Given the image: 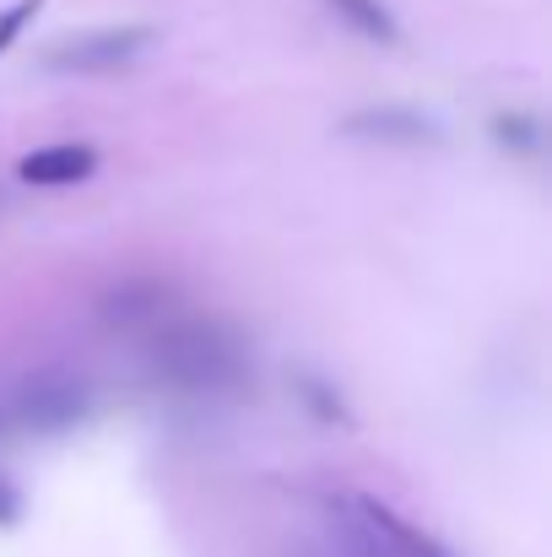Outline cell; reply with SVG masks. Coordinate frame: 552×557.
Listing matches in <instances>:
<instances>
[{"instance_id":"1","label":"cell","mask_w":552,"mask_h":557,"mask_svg":"<svg viewBox=\"0 0 552 557\" xmlns=\"http://www.w3.org/2000/svg\"><path fill=\"white\" fill-rule=\"evenodd\" d=\"M147 44H152V27H98V33H82V38L49 49V71H82V76L125 71Z\"/></svg>"},{"instance_id":"2","label":"cell","mask_w":552,"mask_h":557,"mask_svg":"<svg viewBox=\"0 0 552 557\" xmlns=\"http://www.w3.org/2000/svg\"><path fill=\"white\" fill-rule=\"evenodd\" d=\"M163 363L184 384H217V379L233 373V342L222 331H211V325H184L180 336H169Z\"/></svg>"},{"instance_id":"3","label":"cell","mask_w":552,"mask_h":557,"mask_svg":"<svg viewBox=\"0 0 552 557\" xmlns=\"http://www.w3.org/2000/svg\"><path fill=\"white\" fill-rule=\"evenodd\" d=\"M347 520H353V536H358V547L368 557H444L428 536L406 531L395 515H384L368 498H347Z\"/></svg>"},{"instance_id":"4","label":"cell","mask_w":552,"mask_h":557,"mask_svg":"<svg viewBox=\"0 0 552 557\" xmlns=\"http://www.w3.org/2000/svg\"><path fill=\"white\" fill-rule=\"evenodd\" d=\"M98 169V152L93 147H38L16 163V174L27 185H76Z\"/></svg>"},{"instance_id":"5","label":"cell","mask_w":552,"mask_h":557,"mask_svg":"<svg viewBox=\"0 0 552 557\" xmlns=\"http://www.w3.org/2000/svg\"><path fill=\"white\" fill-rule=\"evenodd\" d=\"M22 411H27V428L38 422V428H60V422H71V417H82V389H71V384H60V379H49V384H38V389H27V400H22Z\"/></svg>"},{"instance_id":"6","label":"cell","mask_w":552,"mask_h":557,"mask_svg":"<svg viewBox=\"0 0 552 557\" xmlns=\"http://www.w3.org/2000/svg\"><path fill=\"white\" fill-rule=\"evenodd\" d=\"M353 33H364V38H379V44H390L395 38V16L379 5V0H326Z\"/></svg>"},{"instance_id":"7","label":"cell","mask_w":552,"mask_h":557,"mask_svg":"<svg viewBox=\"0 0 552 557\" xmlns=\"http://www.w3.org/2000/svg\"><path fill=\"white\" fill-rule=\"evenodd\" d=\"M38 11H44V0H11V5L0 11V54H5L16 38H22V27H27Z\"/></svg>"},{"instance_id":"8","label":"cell","mask_w":552,"mask_h":557,"mask_svg":"<svg viewBox=\"0 0 552 557\" xmlns=\"http://www.w3.org/2000/svg\"><path fill=\"white\" fill-rule=\"evenodd\" d=\"M16 515V493L11 487H0V520H11Z\"/></svg>"}]
</instances>
